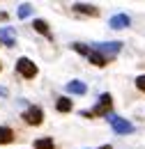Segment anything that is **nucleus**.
Listing matches in <instances>:
<instances>
[{
  "label": "nucleus",
  "mask_w": 145,
  "mask_h": 149,
  "mask_svg": "<svg viewBox=\"0 0 145 149\" xmlns=\"http://www.w3.org/2000/svg\"><path fill=\"white\" fill-rule=\"evenodd\" d=\"M111 108H113V96L111 94H101L99 96V101H97V106L92 108V110H83L81 115L83 117H108L111 115Z\"/></svg>",
  "instance_id": "1"
},
{
  "label": "nucleus",
  "mask_w": 145,
  "mask_h": 149,
  "mask_svg": "<svg viewBox=\"0 0 145 149\" xmlns=\"http://www.w3.org/2000/svg\"><path fill=\"white\" fill-rule=\"evenodd\" d=\"M90 48L97 51V53H101V55L111 62L113 57L122 51V41H97V44H90Z\"/></svg>",
  "instance_id": "2"
},
{
  "label": "nucleus",
  "mask_w": 145,
  "mask_h": 149,
  "mask_svg": "<svg viewBox=\"0 0 145 149\" xmlns=\"http://www.w3.org/2000/svg\"><path fill=\"white\" fill-rule=\"evenodd\" d=\"M16 74L23 76L25 80H32V78L39 74V69H37V64L30 60V57H18L16 60Z\"/></svg>",
  "instance_id": "3"
},
{
  "label": "nucleus",
  "mask_w": 145,
  "mask_h": 149,
  "mask_svg": "<svg viewBox=\"0 0 145 149\" xmlns=\"http://www.w3.org/2000/svg\"><path fill=\"white\" fill-rule=\"evenodd\" d=\"M21 119L28 124V126H39L42 122H44V110L39 108V106H28L23 115H21Z\"/></svg>",
  "instance_id": "4"
},
{
  "label": "nucleus",
  "mask_w": 145,
  "mask_h": 149,
  "mask_svg": "<svg viewBox=\"0 0 145 149\" xmlns=\"http://www.w3.org/2000/svg\"><path fill=\"white\" fill-rule=\"evenodd\" d=\"M106 119L111 122V126H113V131H115L118 135H127V133H134V124H131V122H127V119H122V117H118V115H113V112H111Z\"/></svg>",
  "instance_id": "5"
},
{
  "label": "nucleus",
  "mask_w": 145,
  "mask_h": 149,
  "mask_svg": "<svg viewBox=\"0 0 145 149\" xmlns=\"http://www.w3.org/2000/svg\"><path fill=\"white\" fill-rule=\"evenodd\" d=\"M0 46H7V48L16 46V35L12 28H0Z\"/></svg>",
  "instance_id": "6"
},
{
  "label": "nucleus",
  "mask_w": 145,
  "mask_h": 149,
  "mask_svg": "<svg viewBox=\"0 0 145 149\" xmlns=\"http://www.w3.org/2000/svg\"><path fill=\"white\" fill-rule=\"evenodd\" d=\"M129 25H131V19L127 14H115L108 21V28H113V30H122V28H129Z\"/></svg>",
  "instance_id": "7"
},
{
  "label": "nucleus",
  "mask_w": 145,
  "mask_h": 149,
  "mask_svg": "<svg viewBox=\"0 0 145 149\" xmlns=\"http://www.w3.org/2000/svg\"><path fill=\"white\" fill-rule=\"evenodd\" d=\"M65 90L69 94H74V96H83V94L88 92V85H85L83 80H69V83L65 85Z\"/></svg>",
  "instance_id": "8"
},
{
  "label": "nucleus",
  "mask_w": 145,
  "mask_h": 149,
  "mask_svg": "<svg viewBox=\"0 0 145 149\" xmlns=\"http://www.w3.org/2000/svg\"><path fill=\"white\" fill-rule=\"evenodd\" d=\"M74 12H78V14H88V16H99V9L94 7V5H85V2H74L72 5Z\"/></svg>",
  "instance_id": "9"
},
{
  "label": "nucleus",
  "mask_w": 145,
  "mask_h": 149,
  "mask_svg": "<svg viewBox=\"0 0 145 149\" xmlns=\"http://www.w3.org/2000/svg\"><path fill=\"white\" fill-rule=\"evenodd\" d=\"M32 28H35V32H39V35H44L46 39H53V35H51V30H49V23L44 19H35L32 21Z\"/></svg>",
  "instance_id": "10"
},
{
  "label": "nucleus",
  "mask_w": 145,
  "mask_h": 149,
  "mask_svg": "<svg viewBox=\"0 0 145 149\" xmlns=\"http://www.w3.org/2000/svg\"><path fill=\"white\" fill-rule=\"evenodd\" d=\"M55 110L58 112H72L74 110V101L69 96H60V99L55 101Z\"/></svg>",
  "instance_id": "11"
},
{
  "label": "nucleus",
  "mask_w": 145,
  "mask_h": 149,
  "mask_svg": "<svg viewBox=\"0 0 145 149\" xmlns=\"http://www.w3.org/2000/svg\"><path fill=\"white\" fill-rule=\"evenodd\" d=\"M88 62L94 64V67H99V69L108 64V60H106V57L101 55V53H97V51H92V48H90V53H88Z\"/></svg>",
  "instance_id": "12"
},
{
  "label": "nucleus",
  "mask_w": 145,
  "mask_h": 149,
  "mask_svg": "<svg viewBox=\"0 0 145 149\" xmlns=\"http://www.w3.org/2000/svg\"><path fill=\"white\" fill-rule=\"evenodd\" d=\"M14 131L9 129V126H0V145H9V142H14Z\"/></svg>",
  "instance_id": "13"
},
{
  "label": "nucleus",
  "mask_w": 145,
  "mask_h": 149,
  "mask_svg": "<svg viewBox=\"0 0 145 149\" xmlns=\"http://www.w3.org/2000/svg\"><path fill=\"white\" fill-rule=\"evenodd\" d=\"M35 149H55L53 138H37L35 140Z\"/></svg>",
  "instance_id": "14"
},
{
  "label": "nucleus",
  "mask_w": 145,
  "mask_h": 149,
  "mask_svg": "<svg viewBox=\"0 0 145 149\" xmlns=\"http://www.w3.org/2000/svg\"><path fill=\"white\" fill-rule=\"evenodd\" d=\"M30 14H32V5H28V2L18 5V19H28Z\"/></svg>",
  "instance_id": "15"
},
{
  "label": "nucleus",
  "mask_w": 145,
  "mask_h": 149,
  "mask_svg": "<svg viewBox=\"0 0 145 149\" xmlns=\"http://www.w3.org/2000/svg\"><path fill=\"white\" fill-rule=\"evenodd\" d=\"M72 48L76 51V53L85 55V57H88V53H90V46H85V44H81V41H74V44H72Z\"/></svg>",
  "instance_id": "16"
},
{
  "label": "nucleus",
  "mask_w": 145,
  "mask_h": 149,
  "mask_svg": "<svg viewBox=\"0 0 145 149\" xmlns=\"http://www.w3.org/2000/svg\"><path fill=\"white\" fill-rule=\"evenodd\" d=\"M134 83H136V90L145 94V74H143V76H138V78H136Z\"/></svg>",
  "instance_id": "17"
},
{
  "label": "nucleus",
  "mask_w": 145,
  "mask_h": 149,
  "mask_svg": "<svg viewBox=\"0 0 145 149\" xmlns=\"http://www.w3.org/2000/svg\"><path fill=\"white\" fill-rule=\"evenodd\" d=\"M0 96H7V90H5V87H0Z\"/></svg>",
  "instance_id": "18"
},
{
  "label": "nucleus",
  "mask_w": 145,
  "mask_h": 149,
  "mask_svg": "<svg viewBox=\"0 0 145 149\" xmlns=\"http://www.w3.org/2000/svg\"><path fill=\"white\" fill-rule=\"evenodd\" d=\"M99 149H111V145H104V147H99Z\"/></svg>",
  "instance_id": "19"
},
{
  "label": "nucleus",
  "mask_w": 145,
  "mask_h": 149,
  "mask_svg": "<svg viewBox=\"0 0 145 149\" xmlns=\"http://www.w3.org/2000/svg\"><path fill=\"white\" fill-rule=\"evenodd\" d=\"M0 69H2V67H0Z\"/></svg>",
  "instance_id": "20"
}]
</instances>
